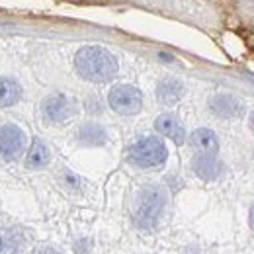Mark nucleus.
I'll list each match as a JSON object with an SVG mask.
<instances>
[{"label": "nucleus", "instance_id": "dca6fc26", "mask_svg": "<svg viewBox=\"0 0 254 254\" xmlns=\"http://www.w3.org/2000/svg\"><path fill=\"white\" fill-rule=\"evenodd\" d=\"M63 182L66 184V186H68V188H70V186H72V188H76V186L80 184V178H76V176H74V174H70V172H64V180H63Z\"/></svg>", "mask_w": 254, "mask_h": 254}, {"label": "nucleus", "instance_id": "2eb2a0df", "mask_svg": "<svg viewBox=\"0 0 254 254\" xmlns=\"http://www.w3.org/2000/svg\"><path fill=\"white\" fill-rule=\"evenodd\" d=\"M24 243L22 231L18 229H0V254H18Z\"/></svg>", "mask_w": 254, "mask_h": 254}, {"label": "nucleus", "instance_id": "6ab92c4d", "mask_svg": "<svg viewBox=\"0 0 254 254\" xmlns=\"http://www.w3.org/2000/svg\"><path fill=\"white\" fill-rule=\"evenodd\" d=\"M249 126H251V129H253V133H254V112L251 114V120H249Z\"/></svg>", "mask_w": 254, "mask_h": 254}, {"label": "nucleus", "instance_id": "39448f33", "mask_svg": "<svg viewBox=\"0 0 254 254\" xmlns=\"http://www.w3.org/2000/svg\"><path fill=\"white\" fill-rule=\"evenodd\" d=\"M76 114V104L66 94H51L41 104V116L49 124H64Z\"/></svg>", "mask_w": 254, "mask_h": 254}, {"label": "nucleus", "instance_id": "7ed1b4c3", "mask_svg": "<svg viewBox=\"0 0 254 254\" xmlns=\"http://www.w3.org/2000/svg\"><path fill=\"white\" fill-rule=\"evenodd\" d=\"M168 157L166 145L159 137H143L129 149V162L137 168H155L160 166Z\"/></svg>", "mask_w": 254, "mask_h": 254}, {"label": "nucleus", "instance_id": "a211bd4d", "mask_svg": "<svg viewBox=\"0 0 254 254\" xmlns=\"http://www.w3.org/2000/svg\"><path fill=\"white\" fill-rule=\"evenodd\" d=\"M251 227L254 229V203H253V207H251Z\"/></svg>", "mask_w": 254, "mask_h": 254}, {"label": "nucleus", "instance_id": "6e6552de", "mask_svg": "<svg viewBox=\"0 0 254 254\" xmlns=\"http://www.w3.org/2000/svg\"><path fill=\"white\" fill-rule=\"evenodd\" d=\"M209 110H211L217 118H221V120H233V118L241 116V112H243V102H241L237 96L221 92V94H215L209 98Z\"/></svg>", "mask_w": 254, "mask_h": 254}, {"label": "nucleus", "instance_id": "9d476101", "mask_svg": "<svg viewBox=\"0 0 254 254\" xmlns=\"http://www.w3.org/2000/svg\"><path fill=\"white\" fill-rule=\"evenodd\" d=\"M190 145L193 151L197 153H205V155H217L219 151V141H217V135L211 131V129H195L190 137Z\"/></svg>", "mask_w": 254, "mask_h": 254}, {"label": "nucleus", "instance_id": "0eeeda50", "mask_svg": "<svg viewBox=\"0 0 254 254\" xmlns=\"http://www.w3.org/2000/svg\"><path fill=\"white\" fill-rule=\"evenodd\" d=\"M191 170L197 178L205 180V182H213L221 176L223 164L217 159V155H205V153H197L191 160Z\"/></svg>", "mask_w": 254, "mask_h": 254}, {"label": "nucleus", "instance_id": "f3484780", "mask_svg": "<svg viewBox=\"0 0 254 254\" xmlns=\"http://www.w3.org/2000/svg\"><path fill=\"white\" fill-rule=\"evenodd\" d=\"M32 254H61L59 251H55V249H49V247H43V249H37V251H33Z\"/></svg>", "mask_w": 254, "mask_h": 254}, {"label": "nucleus", "instance_id": "423d86ee", "mask_svg": "<svg viewBox=\"0 0 254 254\" xmlns=\"http://www.w3.org/2000/svg\"><path fill=\"white\" fill-rule=\"evenodd\" d=\"M26 149V133L18 126H2L0 127V160L12 162L20 159Z\"/></svg>", "mask_w": 254, "mask_h": 254}, {"label": "nucleus", "instance_id": "ddd939ff", "mask_svg": "<svg viewBox=\"0 0 254 254\" xmlns=\"http://www.w3.org/2000/svg\"><path fill=\"white\" fill-rule=\"evenodd\" d=\"M20 100H22V86L10 76H2L0 78V108L16 106Z\"/></svg>", "mask_w": 254, "mask_h": 254}, {"label": "nucleus", "instance_id": "f03ea898", "mask_svg": "<svg viewBox=\"0 0 254 254\" xmlns=\"http://www.w3.org/2000/svg\"><path fill=\"white\" fill-rule=\"evenodd\" d=\"M166 205V193L160 186H145L137 191L133 201V219L139 227H155Z\"/></svg>", "mask_w": 254, "mask_h": 254}, {"label": "nucleus", "instance_id": "4468645a", "mask_svg": "<svg viewBox=\"0 0 254 254\" xmlns=\"http://www.w3.org/2000/svg\"><path fill=\"white\" fill-rule=\"evenodd\" d=\"M49 160H51L49 147L41 139H33L32 147L26 155V166L28 168H43L49 164Z\"/></svg>", "mask_w": 254, "mask_h": 254}, {"label": "nucleus", "instance_id": "1a4fd4ad", "mask_svg": "<svg viewBox=\"0 0 254 254\" xmlns=\"http://www.w3.org/2000/svg\"><path fill=\"white\" fill-rule=\"evenodd\" d=\"M155 129L159 131L160 135L172 139L176 145H182L186 141V129L182 127V124L172 114H162V116H159L157 122H155Z\"/></svg>", "mask_w": 254, "mask_h": 254}, {"label": "nucleus", "instance_id": "20e7f679", "mask_svg": "<svg viewBox=\"0 0 254 254\" xmlns=\"http://www.w3.org/2000/svg\"><path fill=\"white\" fill-rule=\"evenodd\" d=\"M108 104L116 114L122 116H135L143 108V94L133 84H118L110 90Z\"/></svg>", "mask_w": 254, "mask_h": 254}, {"label": "nucleus", "instance_id": "aec40b11", "mask_svg": "<svg viewBox=\"0 0 254 254\" xmlns=\"http://www.w3.org/2000/svg\"><path fill=\"white\" fill-rule=\"evenodd\" d=\"M247 2H254V0H247Z\"/></svg>", "mask_w": 254, "mask_h": 254}, {"label": "nucleus", "instance_id": "f8f14e48", "mask_svg": "<svg viewBox=\"0 0 254 254\" xmlns=\"http://www.w3.org/2000/svg\"><path fill=\"white\" fill-rule=\"evenodd\" d=\"M76 139L80 145H86V147H102L108 143V133L100 124L90 122V124H84L78 129Z\"/></svg>", "mask_w": 254, "mask_h": 254}, {"label": "nucleus", "instance_id": "f257e3e1", "mask_svg": "<svg viewBox=\"0 0 254 254\" xmlns=\"http://www.w3.org/2000/svg\"><path fill=\"white\" fill-rule=\"evenodd\" d=\"M74 68L80 78L102 84L110 82L118 74L120 63L110 49L100 45H86L74 55Z\"/></svg>", "mask_w": 254, "mask_h": 254}, {"label": "nucleus", "instance_id": "9b49d317", "mask_svg": "<svg viewBox=\"0 0 254 254\" xmlns=\"http://www.w3.org/2000/svg\"><path fill=\"white\" fill-rule=\"evenodd\" d=\"M184 96V84L178 78H162L157 86V98L160 104L164 106H174L176 102H180V98Z\"/></svg>", "mask_w": 254, "mask_h": 254}]
</instances>
